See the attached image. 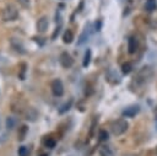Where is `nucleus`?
Segmentation results:
<instances>
[{
  "mask_svg": "<svg viewBox=\"0 0 157 156\" xmlns=\"http://www.w3.org/2000/svg\"><path fill=\"white\" fill-rule=\"evenodd\" d=\"M98 138H99L101 141H105V140H108V133H107V130H99Z\"/></svg>",
  "mask_w": 157,
  "mask_h": 156,
  "instance_id": "nucleus-21",
  "label": "nucleus"
},
{
  "mask_svg": "<svg viewBox=\"0 0 157 156\" xmlns=\"http://www.w3.org/2000/svg\"><path fill=\"white\" fill-rule=\"evenodd\" d=\"M71 104H72V99H69V102L64 103V104L60 107L59 113H60V114H63V113H65L66 111H69V109H70V107H71Z\"/></svg>",
  "mask_w": 157,
  "mask_h": 156,
  "instance_id": "nucleus-15",
  "label": "nucleus"
},
{
  "mask_svg": "<svg viewBox=\"0 0 157 156\" xmlns=\"http://www.w3.org/2000/svg\"><path fill=\"white\" fill-rule=\"evenodd\" d=\"M48 26H49V21H48V17L47 16H42L38 21H37V29L38 32L43 33L48 29Z\"/></svg>",
  "mask_w": 157,
  "mask_h": 156,
  "instance_id": "nucleus-6",
  "label": "nucleus"
},
{
  "mask_svg": "<svg viewBox=\"0 0 157 156\" xmlns=\"http://www.w3.org/2000/svg\"><path fill=\"white\" fill-rule=\"evenodd\" d=\"M139 111H140L139 106H130V107H128L126 109L123 111V117H129V118L135 117L139 113Z\"/></svg>",
  "mask_w": 157,
  "mask_h": 156,
  "instance_id": "nucleus-7",
  "label": "nucleus"
},
{
  "mask_svg": "<svg viewBox=\"0 0 157 156\" xmlns=\"http://www.w3.org/2000/svg\"><path fill=\"white\" fill-rule=\"evenodd\" d=\"M87 38H88V31H87V28L81 33V36L78 37V41H77V44H83L86 41H87Z\"/></svg>",
  "mask_w": 157,
  "mask_h": 156,
  "instance_id": "nucleus-14",
  "label": "nucleus"
},
{
  "mask_svg": "<svg viewBox=\"0 0 157 156\" xmlns=\"http://www.w3.org/2000/svg\"><path fill=\"white\" fill-rule=\"evenodd\" d=\"M137 39L135 38V37H130L129 38V43H128V49H129V53L130 54H134V53H136V50H137Z\"/></svg>",
  "mask_w": 157,
  "mask_h": 156,
  "instance_id": "nucleus-10",
  "label": "nucleus"
},
{
  "mask_svg": "<svg viewBox=\"0 0 157 156\" xmlns=\"http://www.w3.org/2000/svg\"><path fill=\"white\" fill-rule=\"evenodd\" d=\"M44 145H45L47 147H49V149H53V147L55 146V140H53L52 138H48V139L44 140Z\"/></svg>",
  "mask_w": 157,
  "mask_h": 156,
  "instance_id": "nucleus-19",
  "label": "nucleus"
},
{
  "mask_svg": "<svg viewBox=\"0 0 157 156\" xmlns=\"http://www.w3.org/2000/svg\"><path fill=\"white\" fill-rule=\"evenodd\" d=\"M59 61H60L61 66H63V68H65V69L71 68V66H72V64H74V59H72V57H71L67 52H63V53L60 54Z\"/></svg>",
  "mask_w": 157,
  "mask_h": 156,
  "instance_id": "nucleus-5",
  "label": "nucleus"
},
{
  "mask_svg": "<svg viewBox=\"0 0 157 156\" xmlns=\"http://www.w3.org/2000/svg\"><path fill=\"white\" fill-rule=\"evenodd\" d=\"M23 7H28L29 6V0H17Z\"/></svg>",
  "mask_w": 157,
  "mask_h": 156,
  "instance_id": "nucleus-23",
  "label": "nucleus"
},
{
  "mask_svg": "<svg viewBox=\"0 0 157 156\" xmlns=\"http://www.w3.org/2000/svg\"><path fill=\"white\" fill-rule=\"evenodd\" d=\"M25 117H26V119H27V120L34 122V120H36V118L38 117V113H37V111H36L34 108H32V107H28V108H26V112H25Z\"/></svg>",
  "mask_w": 157,
  "mask_h": 156,
  "instance_id": "nucleus-9",
  "label": "nucleus"
},
{
  "mask_svg": "<svg viewBox=\"0 0 157 156\" xmlns=\"http://www.w3.org/2000/svg\"><path fill=\"white\" fill-rule=\"evenodd\" d=\"M10 43H11V47H12L16 52H18V53H21V54H25V53H26V50H25L22 43H21L18 39H16V38H11Z\"/></svg>",
  "mask_w": 157,
  "mask_h": 156,
  "instance_id": "nucleus-8",
  "label": "nucleus"
},
{
  "mask_svg": "<svg viewBox=\"0 0 157 156\" xmlns=\"http://www.w3.org/2000/svg\"><path fill=\"white\" fill-rule=\"evenodd\" d=\"M59 32H60V26L55 28V31H54V33H53V36H52V38H53V39H55V38H56V36L59 34Z\"/></svg>",
  "mask_w": 157,
  "mask_h": 156,
  "instance_id": "nucleus-24",
  "label": "nucleus"
},
{
  "mask_svg": "<svg viewBox=\"0 0 157 156\" xmlns=\"http://www.w3.org/2000/svg\"><path fill=\"white\" fill-rule=\"evenodd\" d=\"M50 90H52V92H53L54 96H56V97L63 96V93H64V86H63V82H61L59 79L53 80L52 84H50Z\"/></svg>",
  "mask_w": 157,
  "mask_h": 156,
  "instance_id": "nucleus-4",
  "label": "nucleus"
},
{
  "mask_svg": "<svg viewBox=\"0 0 157 156\" xmlns=\"http://www.w3.org/2000/svg\"><path fill=\"white\" fill-rule=\"evenodd\" d=\"M91 55H92V52L91 49H87L86 53H85V57H83V61H82V65L85 68H87L90 65V61H91Z\"/></svg>",
  "mask_w": 157,
  "mask_h": 156,
  "instance_id": "nucleus-13",
  "label": "nucleus"
},
{
  "mask_svg": "<svg viewBox=\"0 0 157 156\" xmlns=\"http://www.w3.org/2000/svg\"><path fill=\"white\" fill-rule=\"evenodd\" d=\"M18 16V11L17 9L13 6V5H7L4 7L2 10V14H1V17L5 22H11V21H15Z\"/></svg>",
  "mask_w": 157,
  "mask_h": 156,
  "instance_id": "nucleus-2",
  "label": "nucleus"
},
{
  "mask_svg": "<svg viewBox=\"0 0 157 156\" xmlns=\"http://www.w3.org/2000/svg\"><path fill=\"white\" fill-rule=\"evenodd\" d=\"M72 39H74V33L70 29H66L64 32V34H63V42L66 43V44H69V43L72 42Z\"/></svg>",
  "mask_w": 157,
  "mask_h": 156,
  "instance_id": "nucleus-12",
  "label": "nucleus"
},
{
  "mask_svg": "<svg viewBox=\"0 0 157 156\" xmlns=\"http://www.w3.org/2000/svg\"><path fill=\"white\" fill-rule=\"evenodd\" d=\"M131 69H132V65H131L130 63H124V64L121 65V71H123V74H129V72L131 71Z\"/></svg>",
  "mask_w": 157,
  "mask_h": 156,
  "instance_id": "nucleus-17",
  "label": "nucleus"
},
{
  "mask_svg": "<svg viewBox=\"0 0 157 156\" xmlns=\"http://www.w3.org/2000/svg\"><path fill=\"white\" fill-rule=\"evenodd\" d=\"M26 70H27V65L25 64V63H22L21 64V72L18 74V77L21 79V80H25V77H26Z\"/></svg>",
  "mask_w": 157,
  "mask_h": 156,
  "instance_id": "nucleus-18",
  "label": "nucleus"
},
{
  "mask_svg": "<svg viewBox=\"0 0 157 156\" xmlns=\"http://www.w3.org/2000/svg\"><path fill=\"white\" fill-rule=\"evenodd\" d=\"M156 7H157V0H146L145 10L147 12H152L153 10H156Z\"/></svg>",
  "mask_w": 157,
  "mask_h": 156,
  "instance_id": "nucleus-11",
  "label": "nucleus"
},
{
  "mask_svg": "<svg viewBox=\"0 0 157 156\" xmlns=\"http://www.w3.org/2000/svg\"><path fill=\"white\" fill-rule=\"evenodd\" d=\"M42 156H47V155H42Z\"/></svg>",
  "mask_w": 157,
  "mask_h": 156,
  "instance_id": "nucleus-25",
  "label": "nucleus"
},
{
  "mask_svg": "<svg viewBox=\"0 0 157 156\" xmlns=\"http://www.w3.org/2000/svg\"><path fill=\"white\" fill-rule=\"evenodd\" d=\"M15 125H16V119H15L13 117H9V118L6 119V127H7L9 129H13Z\"/></svg>",
  "mask_w": 157,
  "mask_h": 156,
  "instance_id": "nucleus-16",
  "label": "nucleus"
},
{
  "mask_svg": "<svg viewBox=\"0 0 157 156\" xmlns=\"http://www.w3.org/2000/svg\"><path fill=\"white\" fill-rule=\"evenodd\" d=\"M152 76V69L150 66H144L139 70V72L135 76V81L139 84H146Z\"/></svg>",
  "mask_w": 157,
  "mask_h": 156,
  "instance_id": "nucleus-3",
  "label": "nucleus"
},
{
  "mask_svg": "<svg viewBox=\"0 0 157 156\" xmlns=\"http://www.w3.org/2000/svg\"><path fill=\"white\" fill-rule=\"evenodd\" d=\"M129 128V123L124 119H118V120H114L112 124H110V130L114 135H121L124 134Z\"/></svg>",
  "mask_w": 157,
  "mask_h": 156,
  "instance_id": "nucleus-1",
  "label": "nucleus"
},
{
  "mask_svg": "<svg viewBox=\"0 0 157 156\" xmlns=\"http://www.w3.org/2000/svg\"><path fill=\"white\" fill-rule=\"evenodd\" d=\"M18 156H28V149L26 146H21L18 149Z\"/></svg>",
  "mask_w": 157,
  "mask_h": 156,
  "instance_id": "nucleus-22",
  "label": "nucleus"
},
{
  "mask_svg": "<svg viewBox=\"0 0 157 156\" xmlns=\"http://www.w3.org/2000/svg\"><path fill=\"white\" fill-rule=\"evenodd\" d=\"M26 131H27V127L26 125H22L21 129H20V133H18V140H23L25 139Z\"/></svg>",
  "mask_w": 157,
  "mask_h": 156,
  "instance_id": "nucleus-20",
  "label": "nucleus"
}]
</instances>
